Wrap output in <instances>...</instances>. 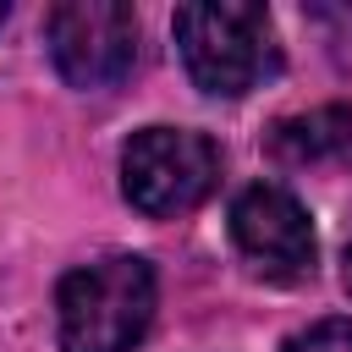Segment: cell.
Segmentation results:
<instances>
[{
    "instance_id": "4",
    "label": "cell",
    "mask_w": 352,
    "mask_h": 352,
    "mask_svg": "<svg viewBox=\"0 0 352 352\" xmlns=\"http://www.w3.org/2000/svg\"><path fill=\"white\" fill-rule=\"evenodd\" d=\"M55 72L72 88H116L138 60V16L121 0H60L44 22Z\"/></svg>"
},
{
    "instance_id": "9",
    "label": "cell",
    "mask_w": 352,
    "mask_h": 352,
    "mask_svg": "<svg viewBox=\"0 0 352 352\" xmlns=\"http://www.w3.org/2000/svg\"><path fill=\"white\" fill-rule=\"evenodd\" d=\"M6 16H11V6H6V0H0V22H6Z\"/></svg>"
},
{
    "instance_id": "8",
    "label": "cell",
    "mask_w": 352,
    "mask_h": 352,
    "mask_svg": "<svg viewBox=\"0 0 352 352\" xmlns=\"http://www.w3.org/2000/svg\"><path fill=\"white\" fill-rule=\"evenodd\" d=\"M341 275H346V292H352V242H346V270Z\"/></svg>"
},
{
    "instance_id": "7",
    "label": "cell",
    "mask_w": 352,
    "mask_h": 352,
    "mask_svg": "<svg viewBox=\"0 0 352 352\" xmlns=\"http://www.w3.org/2000/svg\"><path fill=\"white\" fill-rule=\"evenodd\" d=\"M286 352H352V319H319L286 341Z\"/></svg>"
},
{
    "instance_id": "5",
    "label": "cell",
    "mask_w": 352,
    "mask_h": 352,
    "mask_svg": "<svg viewBox=\"0 0 352 352\" xmlns=\"http://www.w3.org/2000/svg\"><path fill=\"white\" fill-rule=\"evenodd\" d=\"M231 242L242 253V264L258 275V280H275V286H297L314 275V258H319V242H314V226H308V209L286 192V187H248L236 204H231Z\"/></svg>"
},
{
    "instance_id": "6",
    "label": "cell",
    "mask_w": 352,
    "mask_h": 352,
    "mask_svg": "<svg viewBox=\"0 0 352 352\" xmlns=\"http://www.w3.org/2000/svg\"><path fill=\"white\" fill-rule=\"evenodd\" d=\"M270 143H275L280 160L308 165V160H324V154H336V148H352V116H346V110H314V116L280 121Z\"/></svg>"
},
{
    "instance_id": "1",
    "label": "cell",
    "mask_w": 352,
    "mask_h": 352,
    "mask_svg": "<svg viewBox=\"0 0 352 352\" xmlns=\"http://www.w3.org/2000/svg\"><path fill=\"white\" fill-rule=\"evenodd\" d=\"M170 28H176V50H182L187 77L214 99H242L280 72L275 22L264 6L192 0V6H176Z\"/></svg>"
},
{
    "instance_id": "2",
    "label": "cell",
    "mask_w": 352,
    "mask_h": 352,
    "mask_svg": "<svg viewBox=\"0 0 352 352\" xmlns=\"http://www.w3.org/2000/svg\"><path fill=\"white\" fill-rule=\"evenodd\" d=\"M60 352H132L154 319V270L138 253L77 264L55 292Z\"/></svg>"
},
{
    "instance_id": "3",
    "label": "cell",
    "mask_w": 352,
    "mask_h": 352,
    "mask_svg": "<svg viewBox=\"0 0 352 352\" xmlns=\"http://www.w3.org/2000/svg\"><path fill=\"white\" fill-rule=\"evenodd\" d=\"M220 182V148L187 126H143L121 148V192L148 220L192 214Z\"/></svg>"
}]
</instances>
